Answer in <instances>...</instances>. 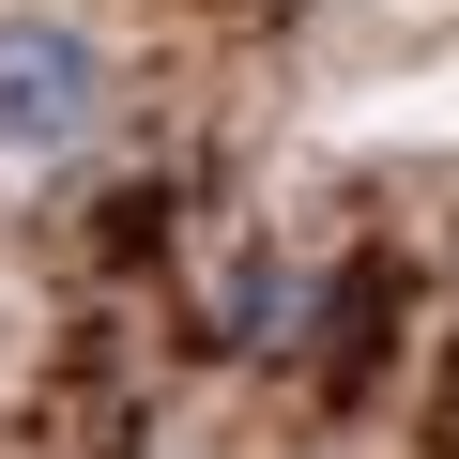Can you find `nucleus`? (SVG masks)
<instances>
[{"label":"nucleus","instance_id":"1","mask_svg":"<svg viewBox=\"0 0 459 459\" xmlns=\"http://www.w3.org/2000/svg\"><path fill=\"white\" fill-rule=\"evenodd\" d=\"M108 138V47L47 0L0 16V169H77Z\"/></svg>","mask_w":459,"mask_h":459},{"label":"nucleus","instance_id":"2","mask_svg":"<svg viewBox=\"0 0 459 459\" xmlns=\"http://www.w3.org/2000/svg\"><path fill=\"white\" fill-rule=\"evenodd\" d=\"M214 322L246 337V352H291V322H307V276H291L276 246H246V261H214Z\"/></svg>","mask_w":459,"mask_h":459}]
</instances>
